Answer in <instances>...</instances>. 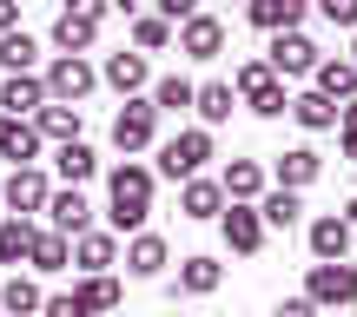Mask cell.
I'll return each instance as SVG.
<instances>
[{
	"label": "cell",
	"mask_w": 357,
	"mask_h": 317,
	"mask_svg": "<svg viewBox=\"0 0 357 317\" xmlns=\"http://www.w3.org/2000/svg\"><path fill=\"white\" fill-rule=\"evenodd\" d=\"M33 231H40V225H26V218H0V265H26Z\"/></svg>",
	"instance_id": "obj_31"
},
{
	"label": "cell",
	"mask_w": 357,
	"mask_h": 317,
	"mask_svg": "<svg viewBox=\"0 0 357 317\" xmlns=\"http://www.w3.org/2000/svg\"><path fill=\"white\" fill-rule=\"evenodd\" d=\"M0 317H7V311H0Z\"/></svg>",
	"instance_id": "obj_47"
},
{
	"label": "cell",
	"mask_w": 357,
	"mask_h": 317,
	"mask_svg": "<svg viewBox=\"0 0 357 317\" xmlns=\"http://www.w3.org/2000/svg\"><path fill=\"white\" fill-rule=\"evenodd\" d=\"M344 159H351V165H357V132H344Z\"/></svg>",
	"instance_id": "obj_43"
},
{
	"label": "cell",
	"mask_w": 357,
	"mask_h": 317,
	"mask_svg": "<svg viewBox=\"0 0 357 317\" xmlns=\"http://www.w3.org/2000/svg\"><path fill=\"white\" fill-rule=\"evenodd\" d=\"M33 60H40V40L33 33H20V26L0 33V66H7V73H33Z\"/></svg>",
	"instance_id": "obj_32"
},
{
	"label": "cell",
	"mask_w": 357,
	"mask_h": 317,
	"mask_svg": "<svg viewBox=\"0 0 357 317\" xmlns=\"http://www.w3.org/2000/svg\"><path fill=\"white\" fill-rule=\"evenodd\" d=\"M271 317H324L318 304H311V297H284V304L278 311H271Z\"/></svg>",
	"instance_id": "obj_39"
},
{
	"label": "cell",
	"mask_w": 357,
	"mask_h": 317,
	"mask_svg": "<svg viewBox=\"0 0 357 317\" xmlns=\"http://www.w3.org/2000/svg\"><path fill=\"white\" fill-rule=\"evenodd\" d=\"M53 172H60V178H66V185H86V178H93V172H100V153H93V146H86V139H66V146H60V153H53Z\"/></svg>",
	"instance_id": "obj_22"
},
{
	"label": "cell",
	"mask_w": 357,
	"mask_h": 317,
	"mask_svg": "<svg viewBox=\"0 0 357 317\" xmlns=\"http://www.w3.org/2000/svg\"><path fill=\"white\" fill-rule=\"evenodd\" d=\"M33 132H40V139H79V106H60V100H47V106H40V113H33Z\"/></svg>",
	"instance_id": "obj_25"
},
{
	"label": "cell",
	"mask_w": 357,
	"mask_h": 317,
	"mask_svg": "<svg viewBox=\"0 0 357 317\" xmlns=\"http://www.w3.org/2000/svg\"><path fill=\"white\" fill-rule=\"evenodd\" d=\"M60 13H79V20H93V26H100V13H106V0H66Z\"/></svg>",
	"instance_id": "obj_40"
},
{
	"label": "cell",
	"mask_w": 357,
	"mask_h": 317,
	"mask_svg": "<svg viewBox=\"0 0 357 317\" xmlns=\"http://www.w3.org/2000/svg\"><path fill=\"white\" fill-rule=\"evenodd\" d=\"M47 218H53V231H60V238H79V231H86V218H93V205L79 199V185H66V192H47Z\"/></svg>",
	"instance_id": "obj_14"
},
{
	"label": "cell",
	"mask_w": 357,
	"mask_h": 317,
	"mask_svg": "<svg viewBox=\"0 0 357 317\" xmlns=\"http://www.w3.org/2000/svg\"><path fill=\"white\" fill-rule=\"evenodd\" d=\"M93 40H100V26L79 20V13H60V20H53V53H86Z\"/></svg>",
	"instance_id": "obj_30"
},
{
	"label": "cell",
	"mask_w": 357,
	"mask_h": 317,
	"mask_svg": "<svg viewBox=\"0 0 357 317\" xmlns=\"http://www.w3.org/2000/svg\"><path fill=\"white\" fill-rule=\"evenodd\" d=\"M153 132H159L153 100H126V106L113 113V146H119V153H146V146H153Z\"/></svg>",
	"instance_id": "obj_8"
},
{
	"label": "cell",
	"mask_w": 357,
	"mask_h": 317,
	"mask_svg": "<svg viewBox=\"0 0 357 317\" xmlns=\"http://www.w3.org/2000/svg\"><path fill=\"white\" fill-rule=\"evenodd\" d=\"M40 304H47V291H40L33 278H20V271H13V278L0 284V311H7V317H33Z\"/></svg>",
	"instance_id": "obj_29"
},
{
	"label": "cell",
	"mask_w": 357,
	"mask_h": 317,
	"mask_svg": "<svg viewBox=\"0 0 357 317\" xmlns=\"http://www.w3.org/2000/svg\"><path fill=\"white\" fill-rule=\"evenodd\" d=\"M318 13L331 26H357V0H318Z\"/></svg>",
	"instance_id": "obj_37"
},
{
	"label": "cell",
	"mask_w": 357,
	"mask_h": 317,
	"mask_svg": "<svg viewBox=\"0 0 357 317\" xmlns=\"http://www.w3.org/2000/svg\"><path fill=\"white\" fill-rule=\"evenodd\" d=\"M40 106H47V86H40V73H7V79H0V113L26 119V113H40Z\"/></svg>",
	"instance_id": "obj_13"
},
{
	"label": "cell",
	"mask_w": 357,
	"mask_h": 317,
	"mask_svg": "<svg viewBox=\"0 0 357 317\" xmlns=\"http://www.w3.org/2000/svg\"><path fill=\"white\" fill-rule=\"evenodd\" d=\"M231 106H238V93H231V79H205V86H192V113L205 119V126H225Z\"/></svg>",
	"instance_id": "obj_19"
},
{
	"label": "cell",
	"mask_w": 357,
	"mask_h": 317,
	"mask_svg": "<svg viewBox=\"0 0 357 317\" xmlns=\"http://www.w3.org/2000/svg\"><path fill=\"white\" fill-rule=\"evenodd\" d=\"M185 106H192V79L185 73H166L153 86V113H185Z\"/></svg>",
	"instance_id": "obj_35"
},
{
	"label": "cell",
	"mask_w": 357,
	"mask_h": 317,
	"mask_svg": "<svg viewBox=\"0 0 357 317\" xmlns=\"http://www.w3.org/2000/svg\"><path fill=\"white\" fill-rule=\"evenodd\" d=\"M344 225H351V231H357V199H351V205H344Z\"/></svg>",
	"instance_id": "obj_45"
},
{
	"label": "cell",
	"mask_w": 357,
	"mask_h": 317,
	"mask_svg": "<svg viewBox=\"0 0 357 317\" xmlns=\"http://www.w3.org/2000/svg\"><path fill=\"white\" fill-rule=\"evenodd\" d=\"M258 218H265V231L271 225H278V231H291L298 225V218H305V199H298V192H258Z\"/></svg>",
	"instance_id": "obj_24"
},
{
	"label": "cell",
	"mask_w": 357,
	"mask_h": 317,
	"mask_svg": "<svg viewBox=\"0 0 357 317\" xmlns=\"http://www.w3.org/2000/svg\"><path fill=\"white\" fill-rule=\"evenodd\" d=\"M106 7H119V13H139V0H106Z\"/></svg>",
	"instance_id": "obj_44"
},
{
	"label": "cell",
	"mask_w": 357,
	"mask_h": 317,
	"mask_svg": "<svg viewBox=\"0 0 357 317\" xmlns=\"http://www.w3.org/2000/svg\"><path fill=\"white\" fill-rule=\"evenodd\" d=\"M218 185H225L231 205H258V192H265V165H258V159H231Z\"/></svg>",
	"instance_id": "obj_20"
},
{
	"label": "cell",
	"mask_w": 357,
	"mask_h": 317,
	"mask_svg": "<svg viewBox=\"0 0 357 317\" xmlns=\"http://www.w3.org/2000/svg\"><path fill=\"white\" fill-rule=\"evenodd\" d=\"M351 66H357V47H351Z\"/></svg>",
	"instance_id": "obj_46"
},
{
	"label": "cell",
	"mask_w": 357,
	"mask_h": 317,
	"mask_svg": "<svg viewBox=\"0 0 357 317\" xmlns=\"http://www.w3.org/2000/svg\"><path fill=\"white\" fill-rule=\"evenodd\" d=\"M231 93H238V106H252L258 119H284V106H291V93H284V79L271 73L265 60H245L238 73H231Z\"/></svg>",
	"instance_id": "obj_2"
},
{
	"label": "cell",
	"mask_w": 357,
	"mask_h": 317,
	"mask_svg": "<svg viewBox=\"0 0 357 317\" xmlns=\"http://www.w3.org/2000/svg\"><path fill=\"white\" fill-rule=\"evenodd\" d=\"M265 66H271L278 79H305L311 66H318V40H305L298 26H291V33H271V53H265Z\"/></svg>",
	"instance_id": "obj_7"
},
{
	"label": "cell",
	"mask_w": 357,
	"mask_h": 317,
	"mask_svg": "<svg viewBox=\"0 0 357 317\" xmlns=\"http://www.w3.org/2000/svg\"><path fill=\"white\" fill-rule=\"evenodd\" d=\"M218 278H225L218 258H185V265H178V291H185V297H212Z\"/></svg>",
	"instance_id": "obj_26"
},
{
	"label": "cell",
	"mask_w": 357,
	"mask_h": 317,
	"mask_svg": "<svg viewBox=\"0 0 357 317\" xmlns=\"http://www.w3.org/2000/svg\"><path fill=\"white\" fill-rule=\"evenodd\" d=\"M20 26V0H0V33H13Z\"/></svg>",
	"instance_id": "obj_42"
},
{
	"label": "cell",
	"mask_w": 357,
	"mask_h": 317,
	"mask_svg": "<svg viewBox=\"0 0 357 317\" xmlns=\"http://www.w3.org/2000/svg\"><path fill=\"white\" fill-rule=\"evenodd\" d=\"M20 126H26V119H13V113H0V153H13V139H20Z\"/></svg>",
	"instance_id": "obj_41"
},
{
	"label": "cell",
	"mask_w": 357,
	"mask_h": 317,
	"mask_svg": "<svg viewBox=\"0 0 357 317\" xmlns=\"http://www.w3.org/2000/svg\"><path fill=\"white\" fill-rule=\"evenodd\" d=\"M218 231H225V245L238 258H258V252H265V218H258V205H231V212H218Z\"/></svg>",
	"instance_id": "obj_9"
},
{
	"label": "cell",
	"mask_w": 357,
	"mask_h": 317,
	"mask_svg": "<svg viewBox=\"0 0 357 317\" xmlns=\"http://www.w3.org/2000/svg\"><path fill=\"white\" fill-rule=\"evenodd\" d=\"M344 252H351V225H344V212L311 218V258H318V265H331V258H344Z\"/></svg>",
	"instance_id": "obj_16"
},
{
	"label": "cell",
	"mask_w": 357,
	"mask_h": 317,
	"mask_svg": "<svg viewBox=\"0 0 357 317\" xmlns=\"http://www.w3.org/2000/svg\"><path fill=\"white\" fill-rule=\"evenodd\" d=\"M185 218H218L225 212V185H218V178H185Z\"/></svg>",
	"instance_id": "obj_28"
},
{
	"label": "cell",
	"mask_w": 357,
	"mask_h": 317,
	"mask_svg": "<svg viewBox=\"0 0 357 317\" xmlns=\"http://www.w3.org/2000/svg\"><path fill=\"white\" fill-rule=\"evenodd\" d=\"M73 265H79V278H93V271H113L119 265V238H113V231H79V238H73Z\"/></svg>",
	"instance_id": "obj_11"
},
{
	"label": "cell",
	"mask_w": 357,
	"mask_h": 317,
	"mask_svg": "<svg viewBox=\"0 0 357 317\" xmlns=\"http://www.w3.org/2000/svg\"><path fill=\"white\" fill-rule=\"evenodd\" d=\"M284 113H291L305 132H331V126H337V100H324L318 86H311V93H298V100L284 106Z\"/></svg>",
	"instance_id": "obj_21"
},
{
	"label": "cell",
	"mask_w": 357,
	"mask_h": 317,
	"mask_svg": "<svg viewBox=\"0 0 357 317\" xmlns=\"http://www.w3.org/2000/svg\"><path fill=\"white\" fill-rule=\"evenodd\" d=\"M305 297H311L318 311H344V304H357V265H344V258H331V265H311Z\"/></svg>",
	"instance_id": "obj_3"
},
{
	"label": "cell",
	"mask_w": 357,
	"mask_h": 317,
	"mask_svg": "<svg viewBox=\"0 0 357 317\" xmlns=\"http://www.w3.org/2000/svg\"><path fill=\"white\" fill-rule=\"evenodd\" d=\"M205 159H212V126H185L178 139L159 146V178H199Z\"/></svg>",
	"instance_id": "obj_4"
},
{
	"label": "cell",
	"mask_w": 357,
	"mask_h": 317,
	"mask_svg": "<svg viewBox=\"0 0 357 317\" xmlns=\"http://www.w3.org/2000/svg\"><path fill=\"white\" fill-rule=\"evenodd\" d=\"M172 40H178L185 60H218V53H225V20H218V13H192V20L172 26Z\"/></svg>",
	"instance_id": "obj_6"
},
{
	"label": "cell",
	"mask_w": 357,
	"mask_h": 317,
	"mask_svg": "<svg viewBox=\"0 0 357 317\" xmlns=\"http://www.w3.org/2000/svg\"><path fill=\"white\" fill-rule=\"evenodd\" d=\"M40 317H93V311L79 304L73 291H60V297H47V304H40Z\"/></svg>",
	"instance_id": "obj_36"
},
{
	"label": "cell",
	"mask_w": 357,
	"mask_h": 317,
	"mask_svg": "<svg viewBox=\"0 0 357 317\" xmlns=\"http://www.w3.org/2000/svg\"><path fill=\"white\" fill-rule=\"evenodd\" d=\"M172 47V20H159V13H132V53H159Z\"/></svg>",
	"instance_id": "obj_34"
},
{
	"label": "cell",
	"mask_w": 357,
	"mask_h": 317,
	"mask_svg": "<svg viewBox=\"0 0 357 317\" xmlns=\"http://www.w3.org/2000/svg\"><path fill=\"white\" fill-rule=\"evenodd\" d=\"M311 0H245V20L258 26V33H291L298 20H305Z\"/></svg>",
	"instance_id": "obj_12"
},
{
	"label": "cell",
	"mask_w": 357,
	"mask_h": 317,
	"mask_svg": "<svg viewBox=\"0 0 357 317\" xmlns=\"http://www.w3.org/2000/svg\"><path fill=\"white\" fill-rule=\"evenodd\" d=\"M47 172H40V165H13V178L7 185H0V199H7V212L13 218H26V212H47Z\"/></svg>",
	"instance_id": "obj_10"
},
{
	"label": "cell",
	"mask_w": 357,
	"mask_h": 317,
	"mask_svg": "<svg viewBox=\"0 0 357 317\" xmlns=\"http://www.w3.org/2000/svg\"><path fill=\"white\" fill-rule=\"evenodd\" d=\"M26 265H33V271H66V265H73V238H60V231H33Z\"/></svg>",
	"instance_id": "obj_27"
},
{
	"label": "cell",
	"mask_w": 357,
	"mask_h": 317,
	"mask_svg": "<svg viewBox=\"0 0 357 317\" xmlns=\"http://www.w3.org/2000/svg\"><path fill=\"white\" fill-rule=\"evenodd\" d=\"M47 100H60V106H79L93 86H100V73L86 66V53H53V66H47Z\"/></svg>",
	"instance_id": "obj_5"
},
{
	"label": "cell",
	"mask_w": 357,
	"mask_h": 317,
	"mask_svg": "<svg viewBox=\"0 0 357 317\" xmlns=\"http://www.w3.org/2000/svg\"><path fill=\"white\" fill-rule=\"evenodd\" d=\"M318 172H324L318 146H291V153H278V185H284V192H305V185H318Z\"/></svg>",
	"instance_id": "obj_18"
},
{
	"label": "cell",
	"mask_w": 357,
	"mask_h": 317,
	"mask_svg": "<svg viewBox=\"0 0 357 317\" xmlns=\"http://www.w3.org/2000/svg\"><path fill=\"white\" fill-rule=\"evenodd\" d=\"M106 192H113V212H106L113 231H139L146 212H153V172H146V165H119Z\"/></svg>",
	"instance_id": "obj_1"
},
{
	"label": "cell",
	"mask_w": 357,
	"mask_h": 317,
	"mask_svg": "<svg viewBox=\"0 0 357 317\" xmlns=\"http://www.w3.org/2000/svg\"><path fill=\"white\" fill-rule=\"evenodd\" d=\"M311 79H318V93H324V100H337V106L357 100V66L351 60H318V66H311Z\"/></svg>",
	"instance_id": "obj_23"
},
{
	"label": "cell",
	"mask_w": 357,
	"mask_h": 317,
	"mask_svg": "<svg viewBox=\"0 0 357 317\" xmlns=\"http://www.w3.org/2000/svg\"><path fill=\"white\" fill-rule=\"evenodd\" d=\"M79 304H86V311H119V278H113V271H93V278H79Z\"/></svg>",
	"instance_id": "obj_33"
},
{
	"label": "cell",
	"mask_w": 357,
	"mask_h": 317,
	"mask_svg": "<svg viewBox=\"0 0 357 317\" xmlns=\"http://www.w3.org/2000/svg\"><path fill=\"white\" fill-rule=\"evenodd\" d=\"M192 13H199V0H159V20H192Z\"/></svg>",
	"instance_id": "obj_38"
},
{
	"label": "cell",
	"mask_w": 357,
	"mask_h": 317,
	"mask_svg": "<svg viewBox=\"0 0 357 317\" xmlns=\"http://www.w3.org/2000/svg\"><path fill=\"white\" fill-rule=\"evenodd\" d=\"M166 265H172L166 238H159V231H132V245H126V271L132 278H159Z\"/></svg>",
	"instance_id": "obj_17"
},
{
	"label": "cell",
	"mask_w": 357,
	"mask_h": 317,
	"mask_svg": "<svg viewBox=\"0 0 357 317\" xmlns=\"http://www.w3.org/2000/svg\"><path fill=\"white\" fill-rule=\"evenodd\" d=\"M100 79H106L113 93H126V100H132V93H139L146 79H153V66H146V53H106Z\"/></svg>",
	"instance_id": "obj_15"
}]
</instances>
